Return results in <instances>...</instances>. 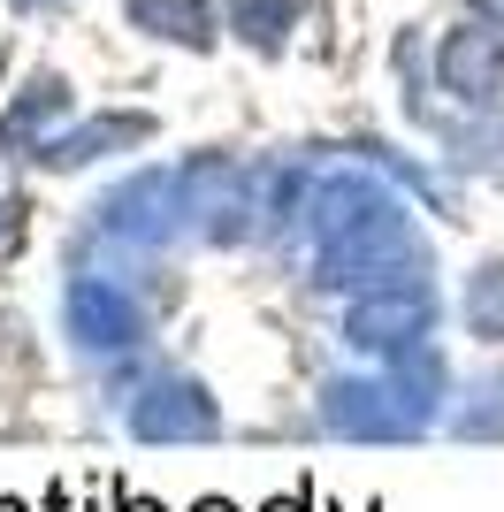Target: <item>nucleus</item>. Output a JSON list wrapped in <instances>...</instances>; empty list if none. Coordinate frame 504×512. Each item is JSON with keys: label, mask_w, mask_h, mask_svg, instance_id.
Here are the masks:
<instances>
[{"label": "nucleus", "mask_w": 504, "mask_h": 512, "mask_svg": "<svg viewBox=\"0 0 504 512\" xmlns=\"http://www.w3.org/2000/svg\"><path fill=\"white\" fill-rule=\"evenodd\" d=\"M466 321H474V337L504 344V260L474 268V283H466Z\"/></svg>", "instance_id": "nucleus-12"}, {"label": "nucleus", "mask_w": 504, "mask_h": 512, "mask_svg": "<svg viewBox=\"0 0 504 512\" xmlns=\"http://www.w3.org/2000/svg\"><path fill=\"white\" fill-rule=\"evenodd\" d=\"M0 512H23V505H16V497H0Z\"/></svg>", "instance_id": "nucleus-20"}, {"label": "nucleus", "mask_w": 504, "mask_h": 512, "mask_svg": "<svg viewBox=\"0 0 504 512\" xmlns=\"http://www.w3.org/2000/svg\"><path fill=\"white\" fill-rule=\"evenodd\" d=\"M130 428L146 444H207L214 428H222V413H214V398L191 375H161L146 398H130Z\"/></svg>", "instance_id": "nucleus-6"}, {"label": "nucleus", "mask_w": 504, "mask_h": 512, "mask_svg": "<svg viewBox=\"0 0 504 512\" xmlns=\"http://www.w3.org/2000/svg\"><path fill=\"white\" fill-rule=\"evenodd\" d=\"M130 31H146L161 46H184V54H207L214 46V0H123Z\"/></svg>", "instance_id": "nucleus-9"}, {"label": "nucleus", "mask_w": 504, "mask_h": 512, "mask_svg": "<svg viewBox=\"0 0 504 512\" xmlns=\"http://www.w3.org/2000/svg\"><path fill=\"white\" fill-rule=\"evenodd\" d=\"M260 512H306V490H298V497H275V505H260Z\"/></svg>", "instance_id": "nucleus-16"}, {"label": "nucleus", "mask_w": 504, "mask_h": 512, "mask_svg": "<svg viewBox=\"0 0 504 512\" xmlns=\"http://www.w3.org/2000/svg\"><path fill=\"white\" fill-rule=\"evenodd\" d=\"M428 329H436V291L420 276L375 283L344 314V344H359V352H405V344H428Z\"/></svg>", "instance_id": "nucleus-1"}, {"label": "nucleus", "mask_w": 504, "mask_h": 512, "mask_svg": "<svg viewBox=\"0 0 504 512\" xmlns=\"http://www.w3.org/2000/svg\"><path fill=\"white\" fill-rule=\"evenodd\" d=\"M23 245V199H0V260Z\"/></svg>", "instance_id": "nucleus-13"}, {"label": "nucleus", "mask_w": 504, "mask_h": 512, "mask_svg": "<svg viewBox=\"0 0 504 512\" xmlns=\"http://www.w3.org/2000/svg\"><path fill=\"white\" fill-rule=\"evenodd\" d=\"M176 199H184V214H199V230H207L214 245L245 237V214H260L252 176L237 169L230 153H191L184 169H176Z\"/></svg>", "instance_id": "nucleus-2"}, {"label": "nucleus", "mask_w": 504, "mask_h": 512, "mask_svg": "<svg viewBox=\"0 0 504 512\" xmlns=\"http://www.w3.org/2000/svg\"><path fill=\"white\" fill-rule=\"evenodd\" d=\"M466 8H474V16H482L489 31H504V0H466Z\"/></svg>", "instance_id": "nucleus-15"}, {"label": "nucleus", "mask_w": 504, "mask_h": 512, "mask_svg": "<svg viewBox=\"0 0 504 512\" xmlns=\"http://www.w3.org/2000/svg\"><path fill=\"white\" fill-rule=\"evenodd\" d=\"M8 8H16V16H69L77 0H8Z\"/></svg>", "instance_id": "nucleus-14"}, {"label": "nucleus", "mask_w": 504, "mask_h": 512, "mask_svg": "<svg viewBox=\"0 0 504 512\" xmlns=\"http://www.w3.org/2000/svg\"><path fill=\"white\" fill-rule=\"evenodd\" d=\"M176 222H184L176 169H146V176H130L123 192L100 199V230L123 237V245H161V237H176Z\"/></svg>", "instance_id": "nucleus-5"}, {"label": "nucleus", "mask_w": 504, "mask_h": 512, "mask_svg": "<svg viewBox=\"0 0 504 512\" xmlns=\"http://www.w3.org/2000/svg\"><path fill=\"white\" fill-rule=\"evenodd\" d=\"M69 115H77V100H69V77L39 69V77H31V85L8 100V115H0V153H8V161H46V146L62 138Z\"/></svg>", "instance_id": "nucleus-7"}, {"label": "nucleus", "mask_w": 504, "mask_h": 512, "mask_svg": "<svg viewBox=\"0 0 504 512\" xmlns=\"http://www.w3.org/2000/svg\"><path fill=\"white\" fill-rule=\"evenodd\" d=\"M321 413L336 436H359V444H405L428 428V406L405 398V383H336Z\"/></svg>", "instance_id": "nucleus-3"}, {"label": "nucleus", "mask_w": 504, "mask_h": 512, "mask_svg": "<svg viewBox=\"0 0 504 512\" xmlns=\"http://www.w3.org/2000/svg\"><path fill=\"white\" fill-rule=\"evenodd\" d=\"M306 16V0H230V31L252 46V54H283Z\"/></svg>", "instance_id": "nucleus-11"}, {"label": "nucleus", "mask_w": 504, "mask_h": 512, "mask_svg": "<svg viewBox=\"0 0 504 512\" xmlns=\"http://www.w3.org/2000/svg\"><path fill=\"white\" fill-rule=\"evenodd\" d=\"M69 337L92 344V352H130V344L146 337V321H138V306L107 276H77L69 283Z\"/></svg>", "instance_id": "nucleus-8"}, {"label": "nucleus", "mask_w": 504, "mask_h": 512, "mask_svg": "<svg viewBox=\"0 0 504 512\" xmlns=\"http://www.w3.org/2000/svg\"><path fill=\"white\" fill-rule=\"evenodd\" d=\"M0 77H8V39H0Z\"/></svg>", "instance_id": "nucleus-19"}, {"label": "nucleus", "mask_w": 504, "mask_h": 512, "mask_svg": "<svg viewBox=\"0 0 504 512\" xmlns=\"http://www.w3.org/2000/svg\"><path fill=\"white\" fill-rule=\"evenodd\" d=\"M123 512H161V505H153V497H123Z\"/></svg>", "instance_id": "nucleus-17"}, {"label": "nucleus", "mask_w": 504, "mask_h": 512, "mask_svg": "<svg viewBox=\"0 0 504 512\" xmlns=\"http://www.w3.org/2000/svg\"><path fill=\"white\" fill-rule=\"evenodd\" d=\"M436 85L459 107H504V31H489L482 16L443 31L436 46Z\"/></svg>", "instance_id": "nucleus-4"}, {"label": "nucleus", "mask_w": 504, "mask_h": 512, "mask_svg": "<svg viewBox=\"0 0 504 512\" xmlns=\"http://www.w3.org/2000/svg\"><path fill=\"white\" fill-rule=\"evenodd\" d=\"M191 512H237V505H222V497H199V505H191Z\"/></svg>", "instance_id": "nucleus-18"}, {"label": "nucleus", "mask_w": 504, "mask_h": 512, "mask_svg": "<svg viewBox=\"0 0 504 512\" xmlns=\"http://www.w3.org/2000/svg\"><path fill=\"white\" fill-rule=\"evenodd\" d=\"M146 138H153V115H92V123L62 130L46 146V169H84V161H100L115 146H146Z\"/></svg>", "instance_id": "nucleus-10"}]
</instances>
